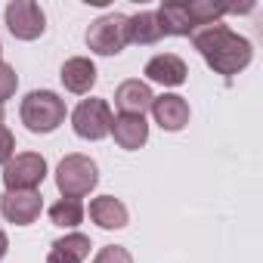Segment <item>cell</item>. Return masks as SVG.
<instances>
[{"label":"cell","instance_id":"5","mask_svg":"<svg viewBox=\"0 0 263 263\" xmlns=\"http://www.w3.org/2000/svg\"><path fill=\"white\" fill-rule=\"evenodd\" d=\"M111 121H115L111 105L105 99H96V96L81 99L74 105V111H71V130H74L81 140H87V143L105 140L111 134Z\"/></svg>","mask_w":263,"mask_h":263},{"label":"cell","instance_id":"1","mask_svg":"<svg viewBox=\"0 0 263 263\" xmlns=\"http://www.w3.org/2000/svg\"><path fill=\"white\" fill-rule=\"evenodd\" d=\"M192 47L201 53V59L208 62L211 71L232 78L238 71H245L254 59V47L248 37H241L238 31H232L223 22H211V25H198L189 34Z\"/></svg>","mask_w":263,"mask_h":263},{"label":"cell","instance_id":"13","mask_svg":"<svg viewBox=\"0 0 263 263\" xmlns=\"http://www.w3.org/2000/svg\"><path fill=\"white\" fill-rule=\"evenodd\" d=\"M111 137L124 152H137L149 143V124L143 115H115Z\"/></svg>","mask_w":263,"mask_h":263},{"label":"cell","instance_id":"18","mask_svg":"<svg viewBox=\"0 0 263 263\" xmlns=\"http://www.w3.org/2000/svg\"><path fill=\"white\" fill-rule=\"evenodd\" d=\"M47 214H50V223L59 226V229H74V226H81L84 217H87L84 201H78V198H59L56 204H50Z\"/></svg>","mask_w":263,"mask_h":263},{"label":"cell","instance_id":"2","mask_svg":"<svg viewBox=\"0 0 263 263\" xmlns=\"http://www.w3.org/2000/svg\"><path fill=\"white\" fill-rule=\"evenodd\" d=\"M65 99L53 90H31L19 105V118L31 134H53L56 127L65 124Z\"/></svg>","mask_w":263,"mask_h":263},{"label":"cell","instance_id":"25","mask_svg":"<svg viewBox=\"0 0 263 263\" xmlns=\"http://www.w3.org/2000/svg\"><path fill=\"white\" fill-rule=\"evenodd\" d=\"M0 53H4V44H0ZM0 62H4V59H0Z\"/></svg>","mask_w":263,"mask_h":263},{"label":"cell","instance_id":"14","mask_svg":"<svg viewBox=\"0 0 263 263\" xmlns=\"http://www.w3.org/2000/svg\"><path fill=\"white\" fill-rule=\"evenodd\" d=\"M96 74L99 71H96L93 59H87V56H71L59 68V78H62L65 90L74 93V96H87L93 90V84H96Z\"/></svg>","mask_w":263,"mask_h":263},{"label":"cell","instance_id":"7","mask_svg":"<svg viewBox=\"0 0 263 263\" xmlns=\"http://www.w3.org/2000/svg\"><path fill=\"white\" fill-rule=\"evenodd\" d=\"M4 19L16 41H37L47 31V16L34 0H13V4H7Z\"/></svg>","mask_w":263,"mask_h":263},{"label":"cell","instance_id":"23","mask_svg":"<svg viewBox=\"0 0 263 263\" xmlns=\"http://www.w3.org/2000/svg\"><path fill=\"white\" fill-rule=\"evenodd\" d=\"M7 251H10V235H7L4 229H0V260L7 257Z\"/></svg>","mask_w":263,"mask_h":263},{"label":"cell","instance_id":"15","mask_svg":"<svg viewBox=\"0 0 263 263\" xmlns=\"http://www.w3.org/2000/svg\"><path fill=\"white\" fill-rule=\"evenodd\" d=\"M90 235L84 232H68L62 238H56L50 245V254H47V263H84L90 257Z\"/></svg>","mask_w":263,"mask_h":263},{"label":"cell","instance_id":"11","mask_svg":"<svg viewBox=\"0 0 263 263\" xmlns=\"http://www.w3.org/2000/svg\"><path fill=\"white\" fill-rule=\"evenodd\" d=\"M143 74H146V81H152V84L180 87V84H186L189 68H186V62H183L177 53H158V56H152V59L146 62Z\"/></svg>","mask_w":263,"mask_h":263},{"label":"cell","instance_id":"17","mask_svg":"<svg viewBox=\"0 0 263 263\" xmlns=\"http://www.w3.org/2000/svg\"><path fill=\"white\" fill-rule=\"evenodd\" d=\"M155 16H158V25H161L164 37H189L192 34V19H189L186 4H177V0L161 4L155 10Z\"/></svg>","mask_w":263,"mask_h":263},{"label":"cell","instance_id":"20","mask_svg":"<svg viewBox=\"0 0 263 263\" xmlns=\"http://www.w3.org/2000/svg\"><path fill=\"white\" fill-rule=\"evenodd\" d=\"M19 90V74L10 62H0V105H4L7 99H13Z\"/></svg>","mask_w":263,"mask_h":263},{"label":"cell","instance_id":"6","mask_svg":"<svg viewBox=\"0 0 263 263\" xmlns=\"http://www.w3.org/2000/svg\"><path fill=\"white\" fill-rule=\"evenodd\" d=\"M47 180V158L37 152H19L4 164L7 192H34Z\"/></svg>","mask_w":263,"mask_h":263},{"label":"cell","instance_id":"16","mask_svg":"<svg viewBox=\"0 0 263 263\" xmlns=\"http://www.w3.org/2000/svg\"><path fill=\"white\" fill-rule=\"evenodd\" d=\"M164 37L161 25H158V16L155 10H143V13H134L127 16V44H137V47H152Z\"/></svg>","mask_w":263,"mask_h":263},{"label":"cell","instance_id":"10","mask_svg":"<svg viewBox=\"0 0 263 263\" xmlns=\"http://www.w3.org/2000/svg\"><path fill=\"white\" fill-rule=\"evenodd\" d=\"M155 102V93L146 81L140 78H130V81H121L118 90H115V105L121 115H146Z\"/></svg>","mask_w":263,"mask_h":263},{"label":"cell","instance_id":"12","mask_svg":"<svg viewBox=\"0 0 263 263\" xmlns=\"http://www.w3.org/2000/svg\"><path fill=\"white\" fill-rule=\"evenodd\" d=\"M84 211H87L90 220H93L99 229H105V232L124 229V226L130 223L127 204H124L121 198H115V195H96V198H90V208H84Z\"/></svg>","mask_w":263,"mask_h":263},{"label":"cell","instance_id":"4","mask_svg":"<svg viewBox=\"0 0 263 263\" xmlns=\"http://www.w3.org/2000/svg\"><path fill=\"white\" fill-rule=\"evenodd\" d=\"M84 44L96 56H118L127 47V16L124 13H105L90 22L84 31Z\"/></svg>","mask_w":263,"mask_h":263},{"label":"cell","instance_id":"9","mask_svg":"<svg viewBox=\"0 0 263 263\" xmlns=\"http://www.w3.org/2000/svg\"><path fill=\"white\" fill-rule=\"evenodd\" d=\"M149 111L155 115V124L161 130H167V134H180V130L189 124V115H192L186 96H180V93H161V96H155V102H152Z\"/></svg>","mask_w":263,"mask_h":263},{"label":"cell","instance_id":"21","mask_svg":"<svg viewBox=\"0 0 263 263\" xmlns=\"http://www.w3.org/2000/svg\"><path fill=\"white\" fill-rule=\"evenodd\" d=\"M93 263H134V254H130L124 245H105L96 251Z\"/></svg>","mask_w":263,"mask_h":263},{"label":"cell","instance_id":"19","mask_svg":"<svg viewBox=\"0 0 263 263\" xmlns=\"http://www.w3.org/2000/svg\"><path fill=\"white\" fill-rule=\"evenodd\" d=\"M186 10H189V19H192V31L198 25L223 22V16L229 13V7H217V4H211V0H192V4H186Z\"/></svg>","mask_w":263,"mask_h":263},{"label":"cell","instance_id":"24","mask_svg":"<svg viewBox=\"0 0 263 263\" xmlns=\"http://www.w3.org/2000/svg\"><path fill=\"white\" fill-rule=\"evenodd\" d=\"M4 118H7V111H4V105H0V124H4Z\"/></svg>","mask_w":263,"mask_h":263},{"label":"cell","instance_id":"22","mask_svg":"<svg viewBox=\"0 0 263 263\" xmlns=\"http://www.w3.org/2000/svg\"><path fill=\"white\" fill-rule=\"evenodd\" d=\"M16 155V137L7 124H0V164H7Z\"/></svg>","mask_w":263,"mask_h":263},{"label":"cell","instance_id":"8","mask_svg":"<svg viewBox=\"0 0 263 263\" xmlns=\"http://www.w3.org/2000/svg\"><path fill=\"white\" fill-rule=\"evenodd\" d=\"M44 211V195L34 192H4L0 195V214L13 226H31Z\"/></svg>","mask_w":263,"mask_h":263},{"label":"cell","instance_id":"3","mask_svg":"<svg viewBox=\"0 0 263 263\" xmlns=\"http://www.w3.org/2000/svg\"><path fill=\"white\" fill-rule=\"evenodd\" d=\"M96 186H99V167L90 155L71 152L56 164V189L62 192V198H78L81 201Z\"/></svg>","mask_w":263,"mask_h":263}]
</instances>
